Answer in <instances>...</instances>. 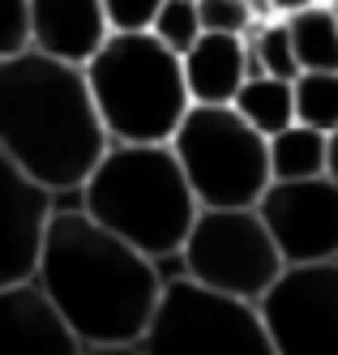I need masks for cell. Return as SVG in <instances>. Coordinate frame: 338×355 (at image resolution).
Masks as SVG:
<instances>
[{"instance_id":"cell-21","label":"cell","mask_w":338,"mask_h":355,"mask_svg":"<svg viewBox=\"0 0 338 355\" xmlns=\"http://www.w3.org/2000/svg\"><path fill=\"white\" fill-rule=\"evenodd\" d=\"M31 47V0H0V60Z\"/></svg>"},{"instance_id":"cell-18","label":"cell","mask_w":338,"mask_h":355,"mask_svg":"<svg viewBox=\"0 0 338 355\" xmlns=\"http://www.w3.org/2000/svg\"><path fill=\"white\" fill-rule=\"evenodd\" d=\"M248 47V78L253 73H270V78H296V56H291V39L282 17H266L244 35Z\"/></svg>"},{"instance_id":"cell-23","label":"cell","mask_w":338,"mask_h":355,"mask_svg":"<svg viewBox=\"0 0 338 355\" xmlns=\"http://www.w3.org/2000/svg\"><path fill=\"white\" fill-rule=\"evenodd\" d=\"M82 355H142L137 343H90L82 347Z\"/></svg>"},{"instance_id":"cell-22","label":"cell","mask_w":338,"mask_h":355,"mask_svg":"<svg viewBox=\"0 0 338 355\" xmlns=\"http://www.w3.org/2000/svg\"><path fill=\"white\" fill-rule=\"evenodd\" d=\"M99 5H103V17H108V31L128 35V31H150L163 0H99Z\"/></svg>"},{"instance_id":"cell-4","label":"cell","mask_w":338,"mask_h":355,"mask_svg":"<svg viewBox=\"0 0 338 355\" xmlns=\"http://www.w3.org/2000/svg\"><path fill=\"white\" fill-rule=\"evenodd\" d=\"M82 78L108 141H167L189 112L180 56L150 31L108 35L82 64Z\"/></svg>"},{"instance_id":"cell-14","label":"cell","mask_w":338,"mask_h":355,"mask_svg":"<svg viewBox=\"0 0 338 355\" xmlns=\"http://www.w3.org/2000/svg\"><path fill=\"white\" fill-rule=\"evenodd\" d=\"M266 167L270 180H313V175L338 180V133H321L291 120L287 129L266 137Z\"/></svg>"},{"instance_id":"cell-9","label":"cell","mask_w":338,"mask_h":355,"mask_svg":"<svg viewBox=\"0 0 338 355\" xmlns=\"http://www.w3.org/2000/svg\"><path fill=\"white\" fill-rule=\"evenodd\" d=\"M257 218L270 232L282 266L334 261L338 257V180H270L253 201Z\"/></svg>"},{"instance_id":"cell-5","label":"cell","mask_w":338,"mask_h":355,"mask_svg":"<svg viewBox=\"0 0 338 355\" xmlns=\"http://www.w3.org/2000/svg\"><path fill=\"white\" fill-rule=\"evenodd\" d=\"M167 150L197 206H253L270 184L266 137L227 103H189Z\"/></svg>"},{"instance_id":"cell-2","label":"cell","mask_w":338,"mask_h":355,"mask_svg":"<svg viewBox=\"0 0 338 355\" xmlns=\"http://www.w3.org/2000/svg\"><path fill=\"white\" fill-rule=\"evenodd\" d=\"M0 150L51 197H69L108 150L82 64L35 47L0 60Z\"/></svg>"},{"instance_id":"cell-1","label":"cell","mask_w":338,"mask_h":355,"mask_svg":"<svg viewBox=\"0 0 338 355\" xmlns=\"http://www.w3.org/2000/svg\"><path fill=\"white\" fill-rule=\"evenodd\" d=\"M31 283L65 317L82 347L137 343L163 291L159 261L99 227L73 197H56L43 223Z\"/></svg>"},{"instance_id":"cell-24","label":"cell","mask_w":338,"mask_h":355,"mask_svg":"<svg viewBox=\"0 0 338 355\" xmlns=\"http://www.w3.org/2000/svg\"><path fill=\"white\" fill-rule=\"evenodd\" d=\"M308 5H317V0H270V17H291Z\"/></svg>"},{"instance_id":"cell-16","label":"cell","mask_w":338,"mask_h":355,"mask_svg":"<svg viewBox=\"0 0 338 355\" xmlns=\"http://www.w3.org/2000/svg\"><path fill=\"white\" fill-rule=\"evenodd\" d=\"M291 39L296 69H338V9L334 0H317L291 17H282Z\"/></svg>"},{"instance_id":"cell-12","label":"cell","mask_w":338,"mask_h":355,"mask_svg":"<svg viewBox=\"0 0 338 355\" xmlns=\"http://www.w3.org/2000/svg\"><path fill=\"white\" fill-rule=\"evenodd\" d=\"M99 0H31V47L65 64H86L108 39Z\"/></svg>"},{"instance_id":"cell-8","label":"cell","mask_w":338,"mask_h":355,"mask_svg":"<svg viewBox=\"0 0 338 355\" xmlns=\"http://www.w3.org/2000/svg\"><path fill=\"white\" fill-rule=\"evenodd\" d=\"M253 313L274 355H338V257L282 266Z\"/></svg>"},{"instance_id":"cell-10","label":"cell","mask_w":338,"mask_h":355,"mask_svg":"<svg viewBox=\"0 0 338 355\" xmlns=\"http://www.w3.org/2000/svg\"><path fill=\"white\" fill-rule=\"evenodd\" d=\"M51 197L39 189L5 150H0V287L22 283L35 270V252L43 240V223L51 214Z\"/></svg>"},{"instance_id":"cell-17","label":"cell","mask_w":338,"mask_h":355,"mask_svg":"<svg viewBox=\"0 0 338 355\" xmlns=\"http://www.w3.org/2000/svg\"><path fill=\"white\" fill-rule=\"evenodd\" d=\"M291 116L296 124L338 133V69H300L291 78Z\"/></svg>"},{"instance_id":"cell-11","label":"cell","mask_w":338,"mask_h":355,"mask_svg":"<svg viewBox=\"0 0 338 355\" xmlns=\"http://www.w3.org/2000/svg\"><path fill=\"white\" fill-rule=\"evenodd\" d=\"M0 355H82V338L31 278H22L0 287Z\"/></svg>"},{"instance_id":"cell-3","label":"cell","mask_w":338,"mask_h":355,"mask_svg":"<svg viewBox=\"0 0 338 355\" xmlns=\"http://www.w3.org/2000/svg\"><path fill=\"white\" fill-rule=\"evenodd\" d=\"M69 197L77 210H86L99 227L146 252L150 261L176 257L197 214L167 141H108Z\"/></svg>"},{"instance_id":"cell-19","label":"cell","mask_w":338,"mask_h":355,"mask_svg":"<svg viewBox=\"0 0 338 355\" xmlns=\"http://www.w3.org/2000/svg\"><path fill=\"white\" fill-rule=\"evenodd\" d=\"M150 35L159 39L167 52H185V47L201 35V21H197V0H163L159 13L150 21Z\"/></svg>"},{"instance_id":"cell-7","label":"cell","mask_w":338,"mask_h":355,"mask_svg":"<svg viewBox=\"0 0 338 355\" xmlns=\"http://www.w3.org/2000/svg\"><path fill=\"white\" fill-rule=\"evenodd\" d=\"M278 270L282 257L253 206H197L176 252V274L248 304L270 287Z\"/></svg>"},{"instance_id":"cell-13","label":"cell","mask_w":338,"mask_h":355,"mask_svg":"<svg viewBox=\"0 0 338 355\" xmlns=\"http://www.w3.org/2000/svg\"><path fill=\"white\" fill-rule=\"evenodd\" d=\"M180 78H185L189 103H231L236 86L248 78L244 35L201 31L185 52H180Z\"/></svg>"},{"instance_id":"cell-15","label":"cell","mask_w":338,"mask_h":355,"mask_svg":"<svg viewBox=\"0 0 338 355\" xmlns=\"http://www.w3.org/2000/svg\"><path fill=\"white\" fill-rule=\"evenodd\" d=\"M231 112H236L253 133H278L287 129V124L296 120L291 116V78H270V73H253V78H244L236 86V94H231Z\"/></svg>"},{"instance_id":"cell-6","label":"cell","mask_w":338,"mask_h":355,"mask_svg":"<svg viewBox=\"0 0 338 355\" xmlns=\"http://www.w3.org/2000/svg\"><path fill=\"white\" fill-rule=\"evenodd\" d=\"M137 347L142 355H274L248 300L205 291L185 274L163 278Z\"/></svg>"},{"instance_id":"cell-25","label":"cell","mask_w":338,"mask_h":355,"mask_svg":"<svg viewBox=\"0 0 338 355\" xmlns=\"http://www.w3.org/2000/svg\"><path fill=\"white\" fill-rule=\"evenodd\" d=\"M244 9L253 13V21H266L270 17V0H244Z\"/></svg>"},{"instance_id":"cell-20","label":"cell","mask_w":338,"mask_h":355,"mask_svg":"<svg viewBox=\"0 0 338 355\" xmlns=\"http://www.w3.org/2000/svg\"><path fill=\"white\" fill-rule=\"evenodd\" d=\"M197 21L201 31H214V35H248L257 26L244 0H197Z\"/></svg>"}]
</instances>
